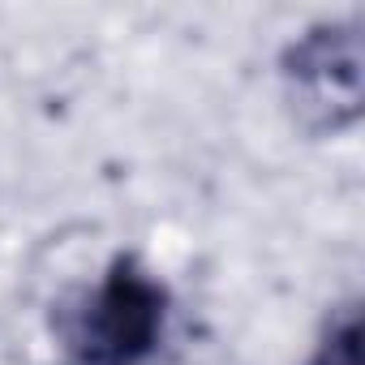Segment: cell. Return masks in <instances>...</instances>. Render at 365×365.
Instances as JSON below:
<instances>
[{
	"label": "cell",
	"mask_w": 365,
	"mask_h": 365,
	"mask_svg": "<svg viewBox=\"0 0 365 365\" xmlns=\"http://www.w3.org/2000/svg\"><path fill=\"white\" fill-rule=\"evenodd\" d=\"M168 327V288L133 258L108 262L103 279L56 314L65 365H146Z\"/></svg>",
	"instance_id": "6da1fadb"
},
{
	"label": "cell",
	"mask_w": 365,
	"mask_h": 365,
	"mask_svg": "<svg viewBox=\"0 0 365 365\" xmlns=\"http://www.w3.org/2000/svg\"><path fill=\"white\" fill-rule=\"evenodd\" d=\"M284 95L301 129L339 133L361 116V35L352 22H327L288 43L284 61Z\"/></svg>",
	"instance_id": "7a4b0ae2"
},
{
	"label": "cell",
	"mask_w": 365,
	"mask_h": 365,
	"mask_svg": "<svg viewBox=\"0 0 365 365\" xmlns=\"http://www.w3.org/2000/svg\"><path fill=\"white\" fill-rule=\"evenodd\" d=\"M309 365H361V314L356 301L339 305L327 322V335L318 344V352L309 356Z\"/></svg>",
	"instance_id": "3957f363"
}]
</instances>
